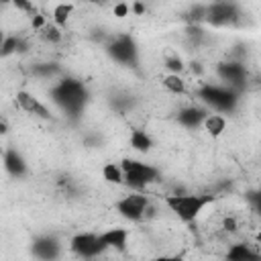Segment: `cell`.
Masks as SVG:
<instances>
[{
  "mask_svg": "<svg viewBox=\"0 0 261 261\" xmlns=\"http://www.w3.org/2000/svg\"><path fill=\"white\" fill-rule=\"evenodd\" d=\"M51 100L69 116H80L88 104V90L77 77H61L51 90Z\"/></svg>",
  "mask_w": 261,
  "mask_h": 261,
  "instance_id": "cell-1",
  "label": "cell"
},
{
  "mask_svg": "<svg viewBox=\"0 0 261 261\" xmlns=\"http://www.w3.org/2000/svg\"><path fill=\"white\" fill-rule=\"evenodd\" d=\"M216 196L214 194H192V192H177V194H167L163 196L165 206L186 224L194 222L206 206L214 204Z\"/></svg>",
  "mask_w": 261,
  "mask_h": 261,
  "instance_id": "cell-2",
  "label": "cell"
},
{
  "mask_svg": "<svg viewBox=\"0 0 261 261\" xmlns=\"http://www.w3.org/2000/svg\"><path fill=\"white\" fill-rule=\"evenodd\" d=\"M198 98L208 112L224 116V114H232L237 110L241 92L226 88L222 84H204L198 88Z\"/></svg>",
  "mask_w": 261,
  "mask_h": 261,
  "instance_id": "cell-3",
  "label": "cell"
},
{
  "mask_svg": "<svg viewBox=\"0 0 261 261\" xmlns=\"http://www.w3.org/2000/svg\"><path fill=\"white\" fill-rule=\"evenodd\" d=\"M120 169H122V179H124L122 184L130 192H145L151 184L161 179V171L155 165L145 163L141 159L124 157L120 161Z\"/></svg>",
  "mask_w": 261,
  "mask_h": 261,
  "instance_id": "cell-4",
  "label": "cell"
},
{
  "mask_svg": "<svg viewBox=\"0 0 261 261\" xmlns=\"http://www.w3.org/2000/svg\"><path fill=\"white\" fill-rule=\"evenodd\" d=\"M106 55L124 65V67H137L139 65V47H137V41L126 35V33H116V35H110L106 45Z\"/></svg>",
  "mask_w": 261,
  "mask_h": 261,
  "instance_id": "cell-5",
  "label": "cell"
},
{
  "mask_svg": "<svg viewBox=\"0 0 261 261\" xmlns=\"http://www.w3.org/2000/svg\"><path fill=\"white\" fill-rule=\"evenodd\" d=\"M114 210L128 222H141L151 210V198L145 192H128L114 202Z\"/></svg>",
  "mask_w": 261,
  "mask_h": 261,
  "instance_id": "cell-6",
  "label": "cell"
},
{
  "mask_svg": "<svg viewBox=\"0 0 261 261\" xmlns=\"http://www.w3.org/2000/svg\"><path fill=\"white\" fill-rule=\"evenodd\" d=\"M69 251L77 257V259H84V261H90V259H96L100 257L106 247L102 243V237L100 232H92V230H84V232H77L69 239Z\"/></svg>",
  "mask_w": 261,
  "mask_h": 261,
  "instance_id": "cell-7",
  "label": "cell"
},
{
  "mask_svg": "<svg viewBox=\"0 0 261 261\" xmlns=\"http://www.w3.org/2000/svg\"><path fill=\"white\" fill-rule=\"evenodd\" d=\"M241 16V8L234 2H212L204 6V22L210 27H228L234 24Z\"/></svg>",
  "mask_w": 261,
  "mask_h": 261,
  "instance_id": "cell-8",
  "label": "cell"
},
{
  "mask_svg": "<svg viewBox=\"0 0 261 261\" xmlns=\"http://www.w3.org/2000/svg\"><path fill=\"white\" fill-rule=\"evenodd\" d=\"M216 75L220 77L222 86L232 88L237 92H243V88L247 86V80H249L247 67L241 61H222V63H218L216 65Z\"/></svg>",
  "mask_w": 261,
  "mask_h": 261,
  "instance_id": "cell-9",
  "label": "cell"
},
{
  "mask_svg": "<svg viewBox=\"0 0 261 261\" xmlns=\"http://www.w3.org/2000/svg\"><path fill=\"white\" fill-rule=\"evenodd\" d=\"M31 253L39 261H57L63 253V243L57 234H39L31 243Z\"/></svg>",
  "mask_w": 261,
  "mask_h": 261,
  "instance_id": "cell-10",
  "label": "cell"
},
{
  "mask_svg": "<svg viewBox=\"0 0 261 261\" xmlns=\"http://www.w3.org/2000/svg\"><path fill=\"white\" fill-rule=\"evenodd\" d=\"M16 104H18V108H20L22 112H27V114H31V116H37V118H43V120H53V118H55L53 112H51L35 94H31V92H27V90H18V92H16Z\"/></svg>",
  "mask_w": 261,
  "mask_h": 261,
  "instance_id": "cell-11",
  "label": "cell"
},
{
  "mask_svg": "<svg viewBox=\"0 0 261 261\" xmlns=\"http://www.w3.org/2000/svg\"><path fill=\"white\" fill-rule=\"evenodd\" d=\"M2 163H4L6 173H8L10 177H16V179L22 177V175H27V171H29V165H27L24 157H22L20 151L14 149V147L2 149Z\"/></svg>",
  "mask_w": 261,
  "mask_h": 261,
  "instance_id": "cell-12",
  "label": "cell"
},
{
  "mask_svg": "<svg viewBox=\"0 0 261 261\" xmlns=\"http://www.w3.org/2000/svg\"><path fill=\"white\" fill-rule=\"evenodd\" d=\"M128 234L130 232L124 226H112V228H106V230L100 232L106 251L112 249V251H118V253H124L128 249Z\"/></svg>",
  "mask_w": 261,
  "mask_h": 261,
  "instance_id": "cell-13",
  "label": "cell"
},
{
  "mask_svg": "<svg viewBox=\"0 0 261 261\" xmlns=\"http://www.w3.org/2000/svg\"><path fill=\"white\" fill-rule=\"evenodd\" d=\"M206 116H208V110H206L204 106L192 104V106H186V108H181V110L177 112V122H179L184 128L194 130V128L202 126V122H204Z\"/></svg>",
  "mask_w": 261,
  "mask_h": 261,
  "instance_id": "cell-14",
  "label": "cell"
},
{
  "mask_svg": "<svg viewBox=\"0 0 261 261\" xmlns=\"http://www.w3.org/2000/svg\"><path fill=\"white\" fill-rule=\"evenodd\" d=\"M224 261H261V255L249 243H234L226 249Z\"/></svg>",
  "mask_w": 261,
  "mask_h": 261,
  "instance_id": "cell-15",
  "label": "cell"
},
{
  "mask_svg": "<svg viewBox=\"0 0 261 261\" xmlns=\"http://www.w3.org/2000/svg\"><path fill=\"white\" fill-rule=\"evenodd\" d=\"M22 51H27V43L20 35H4V41L0 45V57H10Z\"/></svg>",
  "mask_w": 261,
  "mask_h": 261,
  "instance_id": "cell-16",
  "label": "cell"
},
{
  "mask_svg": "<svg viewBox=\"0 0 261 261\" xmlns=\"http://www.w3.org/2000/svg\"><path fill=\"white\" fill-rule=\"evenodd\" d=\"M202 126H204V130H206L210 137H220V135L226 130V116L208 112V116L204 118Z\"/></svg>",
  "mask_w": 261,
  "mask_h": 261,
  "instance_id": "cell-17",
  "label": "cell"
},
{
  "mask_svg": "<svg viewBox=\"0 0 261 261\" xmlns=\"http://www.w3.org/2000/svg\"><path fill=\"white\" fill-rule=\"evenodd\" d=\"M130 147H133L135 151H139V153H147V151L153 149V139H151L145 130L135 128V130L130 133Z\"/></svg>",
  "mask_w": 261,
  "mask_h": 261,
  "instance_id": "cell-18",
  "label": "cell"
},
{
  "mask_svg": "<svg viewBox=\"0 0 261 261\" xmlns=\"http://www.w3.org/2000/svg\"><path fill=\"white\" fill-rule=\"evenodd\" d=\"M161 84H163V88H165L169 94H173V96L186 94V82H184V77L177 75V73H167V75H163Z\"/></svg>",
  "mask_w": 261,
  "mask_h": 261,
  "instance_id": "cell-19",
  "label": "cell"
},
{
  "mask_svg": "<svg viewBox=\"0 0 261 261\" xmlns=\"http://www.w3.org/2000/svg\"><path fill=\"white\" fill-rule=\"evenodd\" d=\"M102 177H104V181H108V184H112V186H122V169H120V163H114V161H110V163H106L104 167H102Z\"/></svg>",
  "mask_w": 261,
  "mask_h": 261,
  "instance_id": "cell-20",
  "label": "cell"
},
{
  "mask_svg": "<svg viewBox=\"0 0 261 261\" xmlns=\"http://www.w3.org/2000/svg\"><path fill=\"white\" fill-rule=\"evenodd\" d=\"M71 12H73V4H65V2L57 4V6L53 8V24H55V27H63V24L69 20Z\"/></svg>",
  "mask_w": 261,
  "mask_h": 261,
  "instance_id": "cell-21",
  "label": "cell"
},
{
  "mask_svg": "<svg viewBox=\"0 0 261 261\" xmlns=\"http://www.w3.org/2000/svg\"><path fill=\"white\" fill-rule=\"evenodd\" d=\"M39 33H41V37H43V41H47V43H51V45H55V43H59L61 41V31H59V27H55L53 22H45L43 24V29H39Z\"/></svg>",
  "mask_w": 261,
  "mask_h": 261,
  "instance_id": "cell-22",
  "label": "cell"
},
{
  "mask_svg": "<svg viewBox=\"0 0 261 261\" xmlns=\"http://www.w3.org/2000/svg\"><path fill=\"white\" fill-rule=\"evenodd\" d=\"M33 75H37V77H53L57 71H59V67H57V63H37L33 69Z\"/></svg>",
  "mask_w": 261,
  "mask_h": 261,
  "instance_id": "cell-23",
  "label": "cell"
},
{
  "mask_svg": "<svg viewBox=\"0 0 261 261\" xmlns=\"http://www.w3.org/2000/svg\"><path fill=\"white\" fill-rule=\"evenodd\" d=\"M163 65H165V69H169V73H177V75H179V71L184 69V61H181L179 55H169V57H165Z\"/></svg>",
  "mask_w": 261,
  "mask_h": 261,
  "instance_id": "cell-24",
  "label": "cell"
},
{
  "mask_svg": "<svg viewBox=\"0 0 261 261\" xmlns=\"http://www.w3.org/2000/svg\"><path fill=\"white\" fill-rule=\"evenodd\" d=\"M222 228H224V230H228V232H234V230L239 228V224H237V220H234V218H224Z\"/></svg>",
  "mask_w": 261,
  "mask_h": 261,
  "instance_id": "cell-25",
  "label": "cell"
},
{
  "mask_svg": "<svg viewBox=\"0 0 261 261\" xmlns=\"http://www.w3.org/2000/svg\"><path fill=\"white\" fill-rule=\"evenodd\" d=\"M128 10H130V6H128V4H124V2L114 6V14H116V16H126V14H128Z\"/></svg>",
  "mask_w": 261,
  "mask_h": 261,
  "instance_id": "cell-26",
  "label": "cell"
},
{
  "mask_svg": "<svg viewBox=\"0 0 261 261\" xmlns=\"http://www.w3.org/2000/svg\"><path fill=\"white\" fill-rule=\"evenodd\" d=\"M151 261H184L179 255H159V257H153Z\"/></svg>",
  "mask_w": 261,
  "mask_h": 261,
  "instance_id": "cell-27",
  "label": "cell"
},
{
  "mask_svg": "<svg viewBox=\"0 0 261 261\" xmlns=\"http://www.w3.org/2000/svg\"><path fill=\"white\" fill-rule=\"evenodd\" d=\"M133 10H135V12H139V14H141V12H143V10H145V6H143V4H135V6H133Z\"/></svg>",
  "mask_w": 261,
  "mask_h": 261,
  "instance_id": "cell-28",
  "label": "cell"
},
{
  "mask_svg": "<svg viewBox=\"0 0 261 261\" xmlns=\"http://www.w3.org/2000/svg\"><path fill=\"white\" fill-rule=\"evenodd\" d=\"M2 41H4V33L0 31V45H2Z\"/></svg>",
  "mask_w": 261,
  "mask_h": 261,
  "instance_id": "cell-29",
  "label": "cell"
},
{
  "mask_svg": "<svg viewBox=\"0 0 261 261\" xmlns=\"http://www.w3.org/2000/svg\"><path fill=\"white\" fill-rule=\"evenodd\" d=\"M0 153H2V147H0Z\"/></svg>",
  "mask_w": 261,
  "mask_h": 261,
  "instance_id": "cell-30",
  "label": "cell"
},
{
  "mask_svg": "<svg viewBox=\"0 0 261 261\" xmlns=\"http://www.w3.org/2000/svg\"><path fill=\"white\" fill-rule=\"evenodd\" d=\"M222 261H224V259H222Z\"/></svg>",
  "mask_w": 261,
  "mask_h": 261,
  "instance_id": "cell-31",
  "label": "cell"
}]
</instances>
